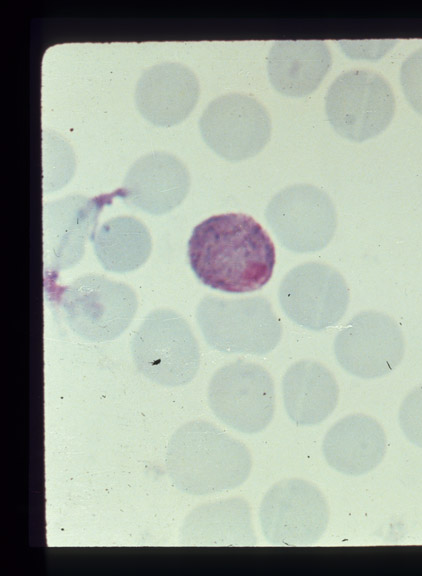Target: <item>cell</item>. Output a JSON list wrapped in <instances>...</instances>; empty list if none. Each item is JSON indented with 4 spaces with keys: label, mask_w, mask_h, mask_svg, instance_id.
Returning a JSON list of instances; mask_svg holds the SVG:
<instances>
[{
    "label": "cell",
    "mask_w": 422,
    "mask_h": 576,
    "mask_svg": "<svg viewBox=\"0 0 422 576\" xmlns=\"http://www.w3.org/2000/svg\"><path fill=\"white\" fill-rule=\"evenodd\" d=\"M187 256L201 283L234 294L266 285L276 261L270 236L254 218L243 213L214 215L195 226Z\"/></svg>",
    "instance_id": "1"
},
{
    "label": "cell",
    "mask_w": 422,
    "mask_h": 576,
    "mask_svg": "<svg viewBox=\"0 0 422 576\" xmlns=\"http://www.w3.org/2000/svg\"><path fill=\"white\" fill-rule=\"evenodd\" d=\"M252 464L245 444L204 420L181 425L172 434L165 456L173 485L193 496L237 488L248 479Z\"/></svg>",
    "instance_id": "2"
},
{
    "label": "cell",
    "mask_w": 422,
    "mask_h": 576,
    "mask_svg": "<svg viewBox=\"0 0 422 576\" xmlns=\"http://www.w3.org/2000/svg\"><path fill=\"white\" fill-rule=\"evenodd\" d=\"M325 112L343 138L362 142L376 137L390 124L395 97L388 81L370 69L341 73L325 96Z\"/></svg>",
    "instance_id": "3"
},
{
    "label": "cell",
    "mask_w": 422,
    "mask_h": 576,
    "mask_svg": "<svg viewBox=\"0 0 422 576\" xmlns=\"http://www.w3.org/2000/svg\"><path fill=\"white\" fill-rule=\"evenodd\" d=\"M205 338L226 353L265 355L279 344L283 329L271 303L262 296L210 299L201 306Z\"/></svg>",
    "instance_id": "4"
},
{
    "label": "cell",
    "mask_w": 422,
    "mask_h": 576,
    "mask_svg": "<svg viewBox=\"0 0 422 576\" xmlns=\"http://www.w3.org/2000/svg\"><path fill=\"white\" fill-rule=\"evenodd\" d=\"M208 403L225 425L244 434H256L273 419L274 381L261 365L238 359L214 373L208 387Z\"/></svg>",
    "instance_id": "5"
},
{
    "label": "cell",
    "mask_w": 422,
    "mask_h": 576,
    "mask_svg": "<svg viewBox=\"0 0 422 576\" xmlns=\"http://www.w3.org/2000/svg\"><path fill=\"white\" fill-rule=\"evenodd\" d=\"M329 517L324 494L300 478L275 483L259 508L262 533L268 543L278 546L313 545L325 533Z\"/></svg>",
    "instance_id": "6"
},
{
    "label": "cell",
    "mask_w": 422,
    "mask_h": 576,
    "mask_svg": "<svg viewBox=\"0 0 422 576\" xmlns=\"http://www.w3.org/2000/svg\"><path fill=\"white\" fill-rule=\"evenodd\" d=\"M265 218L279 243L297 253L322 250L337 227L332 199L311 184L290 185L279 191L268 203Z\"/></svg>",
    "instance_id": "7"
},
{
    "label": "cell",
    "mask_w": 422,
    "mask_h": 576,
    "mask_svg": "<svg viewBox=\"0 0 422 576\" xmlns=\"http://www.w3.org/2000/svg\"><path fill=\"white\" fill-rule=\"evenodd\" d=\"M199 128L207 146L227 161L257 155L271 136V118L265 106L244 93L213 99L204 109Z\"/></svg>",
    "instance_id": "8"
},
{
    "label": "cell",
    "mask_w": 422,
    "mask_h": 576,
    "mask_svg": "<svg viewBox=\"0 0 422 576\" xmlns=\"http://www.w3.org/2000/svg\"><path fill=\"white\" fill-rule=\"evenodd\" d=\"M278 297L291 321L320 331L341 320L348 308L350 292L339 271L327 264L306 262L284 276Z\"/></svg>",
    "instance_id": "9"
},
{
    "label": "cell",
    "mask_w": 422,
    "mask_h": 576,
    "mask_svg": "<svg viewBox=\"0 0 422 576\" xmlns=\"http://www.w3.org/2000/svg\"><path fill=\"white\" fill-rule=\"evenodd\" d=\"M404 353L401 328L392 317L378 311L356 314L334 340L339 365L362 379L386 376L401 363Z\"/></svg>",
    "instance_id": "10"
},
{
    "label": "cell",
    "mask_w": 422,
    "mask_h": 576,
    "mask_svg": "<svg viewBox=\"0 0 422 576\" xmlns=\"http://www.w3.org/2000/svg\"><path fill=\"white\" fill-rule=\"evenodd\" d=\"M199 93L198 79L188 67L165 62L144 71L136 86L135 100L147 121L170 127L188 117Z\"/></svg>",
    "instance_id": "11"
},
{
    "label": "cell",
    "mask_w": 422,
    "mask_h": 576,
    "mask_svg": "<svg viewBox=\"0 0 422 576\" xmlns=\"http://www.w3.org/2000/svg\"><path fill=\"white\" fill-rule=\"evenodd\" d=\"M387 451L382 425L361 413L347 415L330 427L322 442L327 464L337 472L360 476L372 471Z\"/></svg>",
    "instance_id": "12"
},
{
    "label": "cell",
    "mask_w": 422,
    "mask_h": 576,
    "mask_svg": "<svg viewBox=\"0 0 422 576\" xmlns=\"http://www.w3.org/2000/svg\"><path fill=\"white\" fill-rule=\"evenodd\" d=\"M185 546H255L257 536L249 502L231 497L191 510L179 530Z\"/></svg>",
    "instance_id": "13"
},
{
    "label": "cell",
    "mask_w": 422,
    "mask_h": 576,
    "mask_svg": "<svg viewBox=\"0 0 422 576\" xmlns=\"http://www.w3.org/2000/svg\"><path fill=\"white\" fill-rule=\"evenodd\" d=\"M135 351L142 372L164 386L187 384L199 367L197 342L178 317L167 318L166 325Z\"/></svg>",
    "instance_id": "14"
},
{
    "label": "cell",
    "mask_w": 422,
    "mask_h": 576,
    "mask_svg": "<svg viewBox=\"0 0 422 576\" xmlns=\"http://www.w3.org/2000/svg\"><path fill=\"white\" fill-rule=\"evenodd\" d=\"M332 55L321 40H283L272 45L267 72L273 88L288 97L315 91L328 73Z\"/></svg>",
    "instance_id": "15"
},
{
    "label": "cell",
    "mask_w": 422,
    "mask_h": 576,
    "mask_svg": "<svg viewBox=\"0 0 422 576\" xmlns=\"http://www.w3.org/2000/svg\"><path fill=\"white\" fill-rule=\"evenodd\" d=\"M282 396L288 417L298 426H314L335 410L339 386L331 371L314 360L292 364L282 378Z\"/></svg>",
    "instance_id": "16"
},
{
    "label": "cell",
    "mask_w": 422,
    "mask_h": 576,
    "mask_svg": "<svg viewBox=\"0 0 422 576\" xmlns=\"http://www.w3.org/2000/svg\"><path fill=\"white\" fill-rule=\"evenodd\" d=\"M398 422L405 437L422 448V384L403 399L399 407Z\"/></svg>",
    "instance_id": "17"
},
{
    "label": "cell",
    "mask_w": 422,
    "mask_h": 576,
    "mask_svg": "<svg viewBox=\"0 0 422 576\" xmlns=\"http://www.w3.org/2000/svg\"><path fill=\"white\" fill-rule=\"evenodd\" d=\"M400 83L410 106L422 115V48L403 61L400 69Z\"/></svg>",
    "instance_id": "18"
}]
</instances>
